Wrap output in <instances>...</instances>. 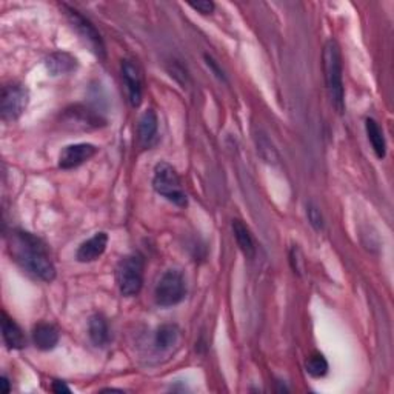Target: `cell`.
<instances>
[{"label": "cell", "mask_w": 394, "mask_h": 394, "mask_svg": "<svg viewBox=\"0 0 394 394\" xmlns=\"http://www.w3.org/2000/svg\"><path fill=\"white\" fill-rule=\"evenodd\" d=\"M188 5L200 14H213L214 8H216L214 2H211V0H200V2H191Z\"/></svg>", "instance_id": "603a6c76"}, {"label": "cell", "mask_w": 394, "mask_h": 394, "mask_svg": "<svg viewBox=\"0 0 394 394\" xmlns=\"http://www.w3.org/2000/svg\"><path fill=\"white\" fill-rule=\"evenodd\" d=\"M2 391L5 393V394H8L10 391H11V386H10V379L6 377V376H2Z\"/></svg>", "instance_id": "83f0119b"}, {"label": "cell", "mask_w": 394, "mask_h": 394, "mask_svg": "<svg viewBox=\"0 0 394 394\" xmlns=\"http://www.w3.org/2000/svg\"><path fill=\"white\" fill-rule=\"evenodd\" d=\"M152 188L157 194H160L168 202L174 203L178 207H187L188 199L182 188V180L178 171L166 162H159L155 168V176H152Z\"/></svg>", "instance_id": "3957f363"}, {"label": "cell", "mask_w": 394, "mask_h": 394, "mask_svg": "<svg viewBox=\"0 0 394 394\" xmlns=\"http://www.w3.org/2000/svg\"><path fill=\"white\" fill-rule=\"evenodd\" d=\"M97 148L91 143H76V145H68L67 148H63L61 156H59V166L62 170H72L77 168L96 155Z\"/></svg>", "instance_id": "9c48e42d"}, {"label": "cell", "mask_w": 394, "mask_h": 394, "mask_svg": "<svg viewBox=\"0 0 394 394\" xmlns=\"http://www.w3.org/2000/svg\"><path fill=\"white\" fill-rule=\"evenodd\" d=\"M324 72L326 90L330 94L333 107L338 113L345 111V90H344V76H342V56L339 43L330 39L324 48Z\"/></svg>", "instance_id": "7a4b0ae2"}, {"label": "cell", "mask_w": 394, "mask_h": 394, "mask_svg": "<svg viewBox=\"0 0 394 394\" xmlns=\"http://www.w3.org/2000/svg\"><path fill=\"white\" fill-rule=\"evenodd\" d=\"M306 373L311 377H324L328 373V362L320 353L311 354L305 362Z\"/></svg>", "instance_id": "44dd1931"}, {"label": "cell", "mask_w": 394, "mask_h": 394, "mask_svg": "<svg viewBox=\"0 0 394 394\" xmlns=\"http://www.w3.org/2000/svg\"><path fill=\"white\" fill-rule=\"evenodd\" d=\"M187 296L185 277L179 269H168L160 277L155 290L156 304L160 306H173L184 301Z\"/></svg>", "instance_id": "5b68a950"}, {"label": "cell", "mask_w": 394, "mask_h": 394, "mask_svg": "<svg viewBox=\"0 0 394 394\" xmlns=\"http://www.w3.org/2000/svg\"><path fill=\"white\" fill-rule=\"evenodd\" d=\"M8 248L17 264L43 282L56 279V267L49 258V251L43 240L31 233L14 230L8 239Z\"/></svg>", "instance_id": "6da1fadb"}, {"label": "cell", "mask_w": 394, "mask_h": 394, "mask_svg": "<svg viewBox=\"0 0 394 394\" xmlns=\"http://www.w3.org/2000/svg\"><path fill=\"white\" fill-rule=\"evenodd\" d=\"M61 334L54 325L40 322L34 326L33 330V342L42 352H51L59 344Z\"/></svg>", "instance_id": "4fadbf2b"}, {"label": "cell", "mask_w": 394, "mask_h": 394, "mask_svg": "<svg viewBox=\"0 0 394 394\" xmlns=\"http://www.w3.org/2000/svg\"><path fill=\"white\" fill-rule=\"evenodd\" d=\"M233 235H235L240 251H242L248 259H253L256 256V244H254L251 231L242 221H239V219L233 221Z\"/></svg>", "instance_id": "2e32d148"}, {"label": "cell", "mask_w": 394, "mask_h": 394, "mask_svg": "<svg viewBox=\"0 0 394 394\" xmlns=\"http://www.w3.org/2000/svg\"><path fill=\"white\" fill-rule=\"evenodd\" d=\"M299 254H301V251H299V248H293L291 250V265H293V269H294V273L297 274H301L302 273V267L299 265V262H301V259H299Z\"/></svg>", "instance_id": "484cf974"}, {"label": "cell", "mask_w": 394, "mask_h": 394, "mask_svg": "<svg viewBox=\"0 0 394 394\" xmlns=\"http://www.w3.org/2000/svg\"><path fill=\"white\" fill-rule=\"evenodd\" d=\"M2 338L10 349H22L26 345V339L20 326L11 317L2 313Z\"/></svg>", "instance_id": "9a60e30c"}, {"label": "cell", "mask_w": 394, "mask_h": 394, "mask_svg": "<svg viewBox=\"0 0 394 394\" xmlns=\"http://www.w3.org/2000/svg\"><path fill=\"white\" fill-rule=\"evenodd\" d=\"M143 259L141 256H127L116 268V281L122 296L134 297L143 287Z\"/></svg>", "instance_id": "277c9868"}, {"label": "cell", "mask_w": 394, "mask_h": 394, "mask_svg": "<svg viewBox=\"0 0 394 394\" xmlns=\"http://www.w3.org/2000/svg\"><path fill=\"white\" fill-rule=\"evenodd\" d=\"M88 334L93 344L99 348H105L109 344V340H111L108 322L102 315L91 316L88 322Z\"/></svg>", "instance_id": "e0dca14e"}, {"label": "cell", "mask_w": 394, "mask_h": 394, "mask_svg": "<svg viewBox=\"0 0 394 394\" xmlns=\"http://www.w3.org/2000/svg\"><path fill=\"white\" fill-rule=\"evenodd\" d=\"M108 246V235L104 231L96 233L93 237L79 246V250L76 253V259L82 264H88V262L97 260L102 254L105 253Z\"/></svg>", "instance_id": "7c38bea8"}, {"label": "cell", "mask_w": 394, "mask_h": 394, "mask_svg": "<svg viewBox=\"0 0 394 394\" xmlns=\"http://www.w3.org/2000/svg\"><path fill=\"white\" fill-rule=\"evenodd\" d=\"M30 93L20 84H8L2 88L0 97V116L3 122L17 120L28 107Z\"/></svg>", "instance_id": "8992f818"}, {"label": "cell", "mask_w": 394, "mask_h": 394, "mask_svg": "<svg viewBox=\"0 0 394 394\" xmlns=\"http://www.w3.org/2000/svg\"><path fill=\"white\" fill-rule=\"evenodd\" d=\"M168 71L171 72V77L178 79L180 84H187V70L179 62H173V68H168Z\"/></svg>", "instance_id": "cb8c5ba5"}, {"label": "cell", "mask_w": 394, "mask_h": 394, "mask_svg": "<svg viewBox=\"0 0 394 394\" xmlns=\"http://www.w3.org/2000/svg\"><path fill=\"white\" fill-rule=\"evenodd\" d=\"M65 125H71L76 129H90V128H97L104 125L105 120H102L99 114L90 111L88 108L84 107H72L71 109H67L63 114Z\"/></svg>", "instance_id": "30bf717a"}, {"label": "cell", "mask_w": 394, "mask_h": 394, "mask_svg": "<svg viewBox=\"0 0 394 394\" xmlns=\"http://www.w3.org/2000/svg\"><path fill=\"white\" fill-rule=\"evenodd\" d=\"M306 216H308V221L311 223V227L317 230V231H322L325 227V222H324V216L320 213V210L315 205V203H308V207H306Z\"/></svg>", "instance_id": "7402d4cb"}, {"label": "cell", "mask_w": 394, "mask_h": 394, "mask_svg": "<svg viewBox=\"0 0 394 394\" xmlns=\"http://www.w3.org/2000/svg\"><path fill=\"white\" fill-rule=\"evenodd\" d=\"M159 131V119L155 109H147L137 123V141L142 148H150L155 145Z\"/></svg>", "instance_id": "8fae6325"}, {"label": "cell", "mask_w": 394, "mask_h": 394, "mask_svg": "<svg viewBox=\"0 0 394 394\" xmlns=\"http://www.w3.org/2000/svg\"><path fill=\"white\" fill-rule=\"evenodd\" d=\"M365 129H367L368 141L371 143V147H373L377 159H384L386 155V143L381 127L377 125V122L375 119H367L365 120Z\"/></svg>", "instance_id": "ac0fdd59"}, {"label": "cell", "mask_w": 394, "mask_h": 394, "mask_svg": "<svg viewBox=\"0 0 394 394\" xmlns=\"http://www.w3.org/2000/svg\"><path fill=\"white\" fill-rule=\"evenodd\" d=\"M205 63L208 65V68L214 72V76H216V77H219L221 80H223V82H227V76H225L223 70H222L221 67H219V63L213 59V57L208 56V54H205Z\"/></svg>", "instance_id": "d4e9b609"}, {"label": "cell", "mask_w": 394, "mask_h": 394, "mask_svg": "<svg viewBox=\"0 0 394 394\" xmlns=\"http://www.w3.org/2000/svg\"><path fill=\"white\" fill-rule=\"evenodd\" d=\"M65 11H67V16L71 22V25L74 30L77 31V34L82 38V40L88 45V48L96 54L100 61L107 59V49H105V43L104 39H102L100 33L97 31V28L93 25V22L90 19H86L85 16H82L79 11L70 8V6L63 5Z\"/></svg>", "instance_id": "52a82bcc"}, {"label": "cell", "mask_w": 394, "mask_h": 394, "mask_svg": "<svg viewBox=\"0 0 394 394\" xmlns=\"http://www.w3.org/2000/svg\"><path fill=\"white\" fill-rule=\"evenodd\" d=\"M122 79L125 84L128 100L131 107L137 108L142 104L143 88H142V76L139 71L137 65L133 61H123L122 62Z\"/></svg>", "instance_id": "ba28073f"}, {"label": "cell", "mask_w": 394, "mask_h": 394, "mask_svg": "<svg viewBox=\"0 0 394 394\" xmlns=\"http://www.w3.org/2000/svg\"><path fill=\"white\" fill-rule=\"evenodd\" d=\"M53 391L57 393V394H62V393H71V390L68 388L67 385H65L63 382H59V381H56L53 384Z\"/></svg>", "instance_id": "4316f807"}, {"label": "cell", "mask_w": 394, "mask_h": 394, "mask_svg": "<svg viewBox=\"0 0 394 394\" xmlns=\"http://www.w3.org/2000/svg\"><path fill=\"white\" fill-rule=\"evenodd\" d=\"M179 339V328L174 324H165L157 330L156 333V347L160 349H168L176 344Z\"/></svg>", "instance_id": "ffe728a7"}, {"label": "cell", "mask_w": 394, "mask_h": 394, "mask_svg": "<svg viewBox=\"0 0 394 394\" xmlns=\"http://www.w3.org/2000/svg\"><path fill=\"white\" fill-rule=\"evenodd\" d=\"M254 139H256V147H258L259 156L264 159L267 164L274 165L279 162V159H281L279 152H277L273 142L269 141V137L264 133V131H259V133H256Z\"/></svg>", "instance_id": "d6986e66"}, {"label": "cell", "mask_w": 394, "mask_h": 394, "mask_svg": "<svg viewBox=\"0 0 394 394\" xmlns=\"http://www.w3.org/2000/svg\"><path fill=\"white\" fill-rule=\"evenodd\" d=\"M47 70L53 76H61V74H70V72L77 68V61L74 56L63 51H56V53L49 54L45 61Z\"/></svg>", "instance_id": "5bb4252c"}]
</instances>
